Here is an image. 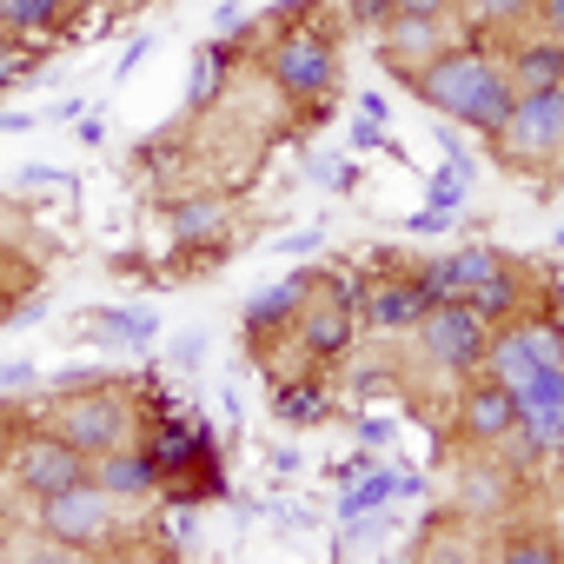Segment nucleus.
Wrapping results in <instances>:
<instances>
[{
  "mask_svg": "<svg viewBox=\"0 0 564 564\" xmlns=\"http://www.w3.org/2000/svg\"><path fill=\"white\" fill-rule=\"evenodd\" d=\"M412 94H419L445 127H465V133H478V140H491V133L505 127L511 100H518V87H511V74H505V61H498L491 47H445L438 61H425V67L412 74Z\"/></svg>",
  "mask_w": 564,
  "mask_h": 564,
  "instance_id": "obj_1",
  "label": "nucleus"
},
{
  "mask_svg": "<svg viewBox=\"0 0 564 564\" xmlns=\"http://www.w3.org/2000/svg\"><path fill=\"white\" fill-rule=\"evenodd\" d=\"M265 80L279 87V100H293L306 113H326L333 87H339V47L326 34V21H306V28H286L272 34L265 47Z\"/></svg>",
  "mask_w": 564,
  "mask_h": 564,
  "instance_id": "obj_2",
  "label": "nucleus"
},
{
  "mask_svg": "<svg viewBox=\"0 0 564 564\" xmlns=\"http://www.w3.org/2000/svg\"><path fill=\"white\" fill-rule=\"evenodd\" d=\"M47 405H54V412H47V432H61V438L80 445L87 458H100V452H113V445L133 438V405H127V392L107 386V379L74 386V392H54Z\"/></svg>",
  "mask_w": 564,
  "mask_h": 564,
  "instance_id": "obj_3",
  "label": "nucleus"
},
{
  "mask_svg": "<svg viewBox=\"0 0 564 564\" xmlns=\"http://www.w3.org/2000/svg\"><path fill=\"white\" fill-rule=\"evenodd\" d=\"M412 333H419V352H425L438 372H452V379L478 372V366H485V346H491V319H485L478 306H465V300H438Z\"/></svg>",
  "mask_w": 564,
  "mask_h": 564,
  "instance_id": "obj_4",
  "label": "nucleus"
},
{
  "mask_svg": "<svg viewBox=\"0 0 564 564\" xmlns=\"http://www.w3.org/2000/svg\"><path fill=\"white\" fill-rule=\"evenodd\" d=\"M491 147H498V160H511V166H551V160L564 153V87H551V94H518L511 113H505V127L491 133Z\"/></svg>",
  "mask_w": 564,
  "mask_h": 564,
  "instance_id": "obj_5",
  "label": "nucleus"
},
{
  "mask_svg": "<svg viewBox=\"0 0 564 564\" xmlns=\"http://www.w3.org/2000/svg\"><path fill=\"white\" fill-rule=\"evenodd\" d=\"M34 505H41V511H34L41 538H54V544H67V551H94V544L113 538V498H107L94 478H80V485H67V491H47V498H34Z\"/></svg>",
  "mask_w": 564,
  "mask_h": 564,
  "instance_id": "obj_6",
  "label": "nucleus"
},
{
  "mask_svg": "<svg viewBox=\"0 0 564 564\" xmlns=\"http://www.w3.org/2000/svg\"><path fill=\"white\" fill-rule=\"evenodd\" d=\"M8 465H14V485H21L28 498H47V491H67V485H80V478H94V458H87L80 445H67L61 432H28V438L8 452Z\"/></svg>",
  "mask_w": 564,
  "mask_h": 564,
  "instance_id": "obj_7",
  "label": "nucleus"
},
{
  "mask_svg": "<svg viewBox=\"0 0 564 564\" xmlns=\"http://www.w3.org/2000/svg\"><path fill=\"white\" fill-rule=\"evenodd\" d=\"M432 306H438V293L425 286V279H419V272H399V279H379V286H366L359 319L379 326V333H412Z\"/></svg>",
  "mask_w": 564,
  "mask_h": 564,
  "instance_id": "obj_8",
  "label": "nucleus"
},
{
  "mask_svg": "<svg viewBox=\"0 0 564 564\" xmlns=\"http://www.w3.org/2000/svg\"><path fill=\"white\" fill-rule=\"evenodd\" d=\"M352 333H359V306H352V300H339L326 279H319V300H306V306H300V346H306L313 359H346Z\"/></svg>",
  "mask_w": 564,
  "mask_h": 564,
  "instance_id": "obj_9",
  "label": "nucleus"
},
{
  "mask_svg": "<svg viewBox=\"0 0 564 564\" xmlns=\"http://www.w3.org/2000/svg\"><path fill=\"white\" fill-rule=\"evenodd\" d=\"M511 425H518L511 392H505L491 372H465V392H458V432H465L471 445H498Z\"/></svg>",
  "mask_w": 564,
  "mask_h": 564,
  "instance_id": "obj_10",
  "label": "nucleus"
},
{
  "mask_svg": "<svg viewBox=\"0 0 564 564\" xmlns=\"http://www.w3.org/2000/svg\"><path fill=\"white\" fill-rule=\"evenodd\" d=\"M445 54V21H425V14H392L386 28H379V61L399 74V80H412L425 61H438Z\"/></svg>",
  "mask_w": 564,
  "mask_h": 564,
  "instance_id": "obj_11",
  "label": "nucleus"
},
{
  "mask_svg": "<svg viewBox=\"0 0 564 564\" xmlns=\"http://www.w3.org/2000/svg\"><path fill=\"white\" fill-rule=\"evenodd\" d=\"M498 265H505V252H498V246H458V252L425 259V265H419V279H425L438 300H471V293H478V279H485V272H498Z\"/></svg>",
  "mask_w": 564,
  "mask_h": 564,
  "instance_id": "obj_12",
  "label": "nucleus"
},
{
  "mask_svg": "<svg viewBox=\"0 0 564 564\" xmlns=\"http://www.w3.org/2000/svg\"><path fill=\"white\" fill-rule=\"evenodd\" d=\"M505 74H511L518 94H551V87H564V41H557V34H518V41L505 47Z\"/></svg>",
  "mask_w": 564,
  "mask_h": 564,
  "instance_id": "obj_13",
  "label": "nucleus"
},
{
  "mask_svg": "<svg viewBox=\"0 0 564 564\" xmlns=\"http://www.w3.org/2000/svg\"><path fill=\"white\" fill-rule=\"evenodd\" d=\"M94 485H100L107 498H147V491H160V478H153V458H147L133 438L94 458Z\"/></svg>",
  "mask_w": 564,
  "mask_h": 564,
  "instance_id": "obj_14",
  "label": "nucleus"
},
{
  "mask_svg": "<svg viewBox=\"0 0 564 564\" xmlns=\"http://www.w3.org/2000/svg\"><path fill=\"white\" fill-rule=\"evenodd\" d=\"M313 286H319L313 272H293V279H279V286L252 293V300H246V339H259V333H272V326L300 319V306H306V293H313Z\"/></svg>",
  "mask_w": 564,
  "mask_h": 564,
  "instance_id": "obj_15",
  "label": "nucleus"
},
{
  "mask_svg": "<svg viewBox=\"0 0 564 564\" xmlns=\"http://www.w3.org/2000/svg\"><path fill=\"white\" fill-rule=\"evenodd\" d=\"M524 300H531V279H524V265H518V259H505L498 272H485V279H478V293H471L465 306H478L491 326H505V319H518V313H524Z\"/></svg>",
  "mask_w": 564,
  "mask_h": 564,
  "instance_id": "obj_16",
  "label": "nucleus"
},
{
  "mask_svg": "<svg viewBox=\"0 0 564 564\" xmlns=\"http://www.w3.org/2000/svg\"><path fill=\"white\" fill-rule=\"evenodd\" d=\"M232 61H239V41H232V34H219L213 47H199V54H193V80H186V113H199V107H213V100H219V87H226Z\"/></svg>",
  "mask_w": 564,
  "mask_h": 564,
  "instance_id": "obj_17",
  "label": "nucleus"
},
{
  "mask_svg": "<svg viewBox=\"0 0 564 564\" xmlns=\"http://www.w3.org/2000/svg\"><path fill=\"white\" fill-rule=\"evenodd\" d=\"M219 219H226L219 193H186V199L166 206V232H173V246H213Z\"/></svg>",
  "mask_w": 564,
  "mask_h": 564,
  "instance_id": "obj_18",
  "label": "nucleus"
},
{
  "mask_svg": "<svg viewBox=\"0 0 564 564\" xmlns=\"http://www.w3.org/2000/svg\"><path fill=\"white\" fill-rule=\"evenodd\" d=\"M272 412L286 419V425H300V432H313V425L333 419V392L319 379H286V386L272 392Z\"/></svg>",
  "mask_w": 564,
  "mask_h": 564,
  "instance_id": "obj_19",
  "label": "nucleus"
},
{
  "mask_svg": "<svg viewBox=\"0 0 564 564\" xmlns=\"http://www.w3.org/2000/svg\"><path fill=\"white\" fill-rule=\"evenodd\" d=\"M399 498V471L392 465H372V471H359L346 491H339V518H372V511H386Z\"/></svg>",
  "mask_w": 564,
  "mask_h": 564,
  "instance_id": "obj_20",
  "label": "nucleus"
},
{
  "mask_svg": "<svg viewBox=\"0 0 564 564\" xmlns=\"http://www.w3.org/2000/svg\"><path fill=\"white\" fill-rule=\"evenodd\" d=\"M61 14H67V0H0V28L21 34V41L54 34V28H61Z\"/></svg>",
  "mask_w": 564,
  "mask_h": 564,
  "instance_id": "obj_21",
  "label": "nucleus"
},
{
  "mask_svg": "<svg viewBox=\"0 0 564 564\" xmlns=\"http://www.w3.org/2000/svg\"><path fill=\"white\" fill-rule=\"evenodd\" d=\"M87 326H94L107 346H153V339H160V319H153V313H94Z\"/></svg>",
  "mask_w": 564,
  "mask_h": 564,
  "instance_id": "obj_22",
  "label": "nucleus"
},
{
  "mask_svg": "<svg viewBox=\"0 0 564 564\" xmlns=\"http://www.w3.org/2000/svg\"><path fill=\"white\" fill-rule=\"evenodd\" d=\"M465 505H478V511H505V505H511V471H505L498 458H485V465L465 478Z\"/></svg>",
  "mask_w": 564,
  "mask_h": 564,
  "instance_id": "obj_23",
  "label": "nucleus"
},
{
  "mask_svg": "<svg viewBox=\"0 0 564 564\" xmlns=\"http://www.w3.org/2000/svg\"><path fill=\"white\" fill-rule=\"evenodd\" d=\"M41 67V47H28L21 34H8V28H0V94H14L28 74Z\"/></svg>",
  "mask_w": 564,
  "mask_h": 564,
  "instance_id": "obj_24",
  "label": "nucleus"
},
{
  "mask_svg": "<svg viewBox=\"0 0 564 564\" xmlns=\"http://www.w3.org/2000/svg\"><path fill=\"white\" fill-rule=\"evenodd\" d=\"M313 14H326V0H272V8H265V21H259V34H265V28H272V34L306 28Z\"/></svg>",
  "mask_w": 564,
  "mask_h": 564,
  "instance_id": "obj_25",
  "label": "nucleus"
},
{
  "mask_svg": "<svg viewBox=\"0 0 564 564\" xmlns=\"http://www.w3.org/2000/svg\"><path fill=\"white\" fill-rule=\"evenodd\" d=\"M465 186H471V180H465L458 166H438V173L425 180V206H438V213H458V206H465Z\"/></svg>",
  "mask_w": 564,
  "mask_h": 564,
  "instance_id": "obj_26",
  "label": "nucleus"
},
{
  "mask_svg": "<svg viewBox=\"0 0 564 564\" xmlns=\"http://www.w3.org/2000/svg\"><path fill=\"white\" fill-rule=\"evenodd\" d=\"M458 8H471V21H485V28H518L538 0H458Z\"/></svg>",
  "mask_w": 564,
  "mask_h": 564,
  "instance_id": "obj_27",
  "label": "nucleus"
},
{
  "mask_svg": "<svg viewBox=\"0 0 564 564\" xmlns=\"http://www.w3.org/2000/svg\"><path fill=\"white\" fill-rule=\"evenodd\" d=\"M392 14H399L392 0H352V21H359V28H372V34H379V28H386Z\"/></svg>",
  "mask_w": 564,
  "mask_h": 564,
  "instance_id": "obj_28",
  "label": "nucleus"
},
{
  "mask_svg": "<svg viewBox=\"0 0 564 564\" xmlns=\"http://www.w3.org/2000/svg\"><path fill=\"white\" fill-rule=\"evenodd\" d=\"M399 14H425V21H452L458 14V0H392Z\"/></svg>",
  "mask_w": 564,
  "mask_h": 564,
  "instance_id": "obj_29",
  "label": "nucleus"
},
{
  "mask_svg": "<svg viewBox=\"0 0 564 564\" xmlns=\"http://www.w3.org/2000/svg\"><path fill=\"white\" fill-rule=\"evenodd\" d=\"M313 173H319L326 186H339V193H352V166H346V160H313Z\"/></svg>",
  "mask_w": 564,
  "mask_h": 564,
  "instance_id": "obj_30",
  "label": "nucleus"
},
{
  "mask_svg": "<svg viewBox=\"0 0 564 564\" xmlns=\"http://www.w3.org/2000/svg\"><path fill=\"white\" fill-rule=\"evenodd\" d=\"M505 557H557V544H551V538H511Z\"/></svg>",
  "mask_w": 564,
  "mask_h": 564,
  "instance_id": "obj_31",
  "label": "nucleus"
},
{
  "mask_svg": "<svg viewBox=\"0 0 564 564\" xmlns=\"http://www.w3.org/2000/svg\"><path fill=\"white\" fill-rule=\"evenodd\" d=\"M538 21H544V34L564 41V0H538Z\"/></svg>",
  "mask_w": 564,
  "mask_h": 564,
  "instance_id": "obj_32",
  "label": "nucleus"
},
{
  "mask_svg": "<svg viewBox=\"0 0 564 564\" xmlns=\"http://www.w3.org/2000/svg\"><path fill=\"white\" fill-rule=\"evenodd\" d=\"M140 61H147V34H140V41H127V54H120V67H113V80H127V74L140 67Z\"/></svg>",
  "mask_w": 564,
  "mask_h": 564,
  "instance_id": "obj_33",
  "label": "nucleus"
},
{
  "mask_svg": "<svg viewBox=\"0 0 564 564\" xmlns=\"http://www.w3.org/2000/svg\"><path fill=\"white\" fill-rule=\"evenodd\" d=\"M452 226V213H438V206H425V213H412V232H445Z\"/></svg>",
  "mask_w": 564,
  "mask_h": 564,
  "instance_id": "obj_34",
  "label": "nucleus"
},
{
  "mask_svg": "<svg viewBox=\"0 0 564 564\" xmlns=\"http://www.w3.org/2000/svg\"><path fill=\"white\" fill-rule=\"evenodd\" d=\"M21 180H28V186H67V173H54V166H28Z\"/></svg>",
  "mask_w": 564,
  "mask_h": 564,
  "instance_id": "obj_35",
  "label": "nucleus"
},
{
  "mask_svg": "<svg viewBox=\"0 0 564 564\" xmlns=\"http://www.w3.org/2000/svg\"><path fill=\"white\" fill-rule=\"evenodd\" d=\"M359 113H366V120H379V127H386V94H359Z\"/></svg>",
  "mask_w": 564,
  "mask_h": 564,
  "instance_id": "obj_36",
  "label": "nucleus"
},
{
  "mask_svg": "<svg viewBox=\"0 0 564 564\" xmlns=\"http://www.w3.org/2000/svg\"><path fill=\"white\" fill-rule=\"evenodd\" d=\"M34 127V113H8V107H0V133H28Z\"/></svg>",
  "mask_w": 564,
  "mask_h": 564,
  "instance_id": "obj_37",
  "label": "nucleus"
},
{
  "mask_svg": "<svg viewBox=\"0 0 564 564\" xmlns=\"http://www.w3.org/2000/svg\"><path fill=\"white\" fill-rule=\"evenodd\" d=\"M8 452H14V445H8V419H0V458H8Z\"/></svg>",
  "mask_w": 564,
  "mask_h": 564,
  "instance_id": "obj_38",
  "label": "nucleus"
},
{
  "mask_svg": "<svg viewBox=\"0 0 564 564\" xmlns=\"http://www.w3.org/2000/svg\"><path fill=\"white\" fill-rule=\"evenodd\" d=\"M0 551H8V538H0Z\"/></svg>",
  "mask_w": 564,
  "mask_h": 564,
  "instance_id": "obj_39",
  "label": "nucleus"
},
{
  "mask_svg": "<svg viewBox=\"0 0 564 564\" xmlns=\"http://www.w3.org/2000/svg\"><path fill=\"white\" fill-rule=\"evenodd\" d=\"M557 246H564V232H557Z\"/></svg>",
  "mask_w": 564,
  "mask_h": 564,
  "instance_id": "obj_40",
  "label": "nucleus"
}]
</instances>
